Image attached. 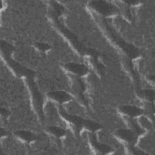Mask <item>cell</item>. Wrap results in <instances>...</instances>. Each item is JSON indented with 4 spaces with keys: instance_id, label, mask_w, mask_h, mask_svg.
Returning a JSON list of instances; mask_svg holds the SVG:
<instances>
[{
    "instance_id": "obj_1",
    "label": "cell",
    "mask_w": 155,
    "mask_h": 155,
    "mask_svg": "<svg viewBox=\"0 0 155 155\" xmlns=\"http://www.w3.org/2000/svg\"><path fill=\"white\" fill-rule=\"evenodd\" d=\"M117 134L119 137L130 143H134L136 139L135 134L130 130H121L117 133Z\"/></svg>"
},
{
    "instance_id": "obj_2",
    "label": "cell",
    "mask_w": 155,
    "mask_h": 155,
    "mask_svg": "<svg viewBox=\"0 0 155 155\" xmlns=\"http://www.w3.org/2000/svg\"><path fill=\"white\" fill-rule=\"evenodd\" d=\"M67 68L73 73L80 75H83L87 72L86 68L84 65L79 64H68L67 65Z\"/></svg>"
},
{
    "instance_id": "obj_3",
    "label": "cell",
    "mask_w": 155,
    "mask_h": 155,
    "mask_svg": "<svg viewBox=\"0 0 155 155\" xmlns=\"http://www.w3.org/2000/svg\"><path fill=\"white\" fill-rule=\"evenodd\" d=\"M49 96L52 99L59 102H65L67 101H68L70 98V96L67 93L64 91H53L49 93Z\"/></svg>"
},
{
    "instance_id": "obj_4",
    "label": "cell",
    "mask_w": 155,
    "mask_h": 155,
    "mask_svg": "<svg viewBox=\"0 0 155 155\" xmlns=\"http://www.w3.org/2000/svg\"><path fill=\"white\" fill-rule=\"evenodd\" d=\"M96 3L97 4L93 5H94V6L96 7V9L101 13L106 15L113 13L114 10L112 7L109 5V4H104L103 2H97Z\"/></svg>"
},
{
    "instance_id": "obj_5",
    "label": "cell",
    "mask_w": 155,
    "mask_h": 155,
    "mask_svg": "<svg viewBox=\"0 0 155 155\" xmlns=\"http://www.w3.org/2000/svg\"><path fill=\"white\" fill-rule=\"evenodd\" d=\"M121 110L122 111V112L125 113V114L131 116H136L139 115L142 113L141 110L131 106L124 107L121 108Z\"/></svg>"
},
{
    "instance_id": "obj_6",
    "label": "cell",
    "mask_w": 155,
    "mask_h": 155,
    "mask_svg": "<svg viewBox=\"0 0 155 155\" xmlns=\"http://www.w3.org/2000/svg\"><path fill=\"white\" fill-rule=\"evenodd\" d=\"M18 136L26 141H32L35 139V136L32 133L28 131H19L18 132Z\"/></svg>"
},
{
    "instance_id": "obj_7",
    "label": "cell",
    "mask_w": 155,
    "mask_h": 155,
    "mask_svg": "<svg viewBox=\"0 0 155 155\" xmlns=\"http://www.w3.org/2000/svg\"><path fill=\"white\" fill-rule=\"evenodd\" d=\"M48 131L56 136H62L64 134L65 131L60 128L52 127L48 128Z\"/></svg>"
},
{
    "instance_id": "obj_8",
    "label": "cell",
    "mask_w": 155,
    "mask_h": 155,
    "mask_svg": "<svg viewBox=\"0 0 155 155\" xmlns=\"http://www.w3.org/2000/svg\"><path fill=\"white\" fill-rule=\"evenodd\" d=\"M38 48L39 49H41V50H47L48 49V46L45 45V44H39L38 45Z\"/></svg>"
}]
</instances>
